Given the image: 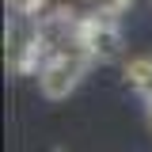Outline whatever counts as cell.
<instances>
[{
  "label": "cell",
  "mask_w": 152,
  "mask_h": 152,
  "mask_svg": "<svg viewBox=\"0 0 152 152\" xmlns=\"http://www.w3.org/2000/svg\"><path fill=\"white\" fill-rule=\"evenodd\" d=\"M126 84L145 103H152V53H137L126 61Z\"/></svg>",
  "instance_id": "obj_3"
},
{
  "label": "cell",
  "mask_w": 152,
  "mask_h": 152,
  "mask_svg": "<svg viewBox=\"0 0 152 152\" xmlns=\"http://www.w3.org/2000/svg\"><path fill=\"white\" fill-rule=\"evenodd\" d=\"M80 46L91 53V61H118L122 57V31H118V19L114 15H99L88 12L80 19Z\"/></svg>",
  "instance_id": "obj_2"
},
{
  "label": "cell",
  "mask_w": 152,
  "mask_h": 152,
  "mask_svg": "<svg viewBox=\"0 0 152 152\" xmlns=\"http://www.w3.org/2000/svg\"><path fill=\"white\" fill-rule=\"evenodd\" d=\"M91 65H95L91 53L76 42V46H69V50L53 53L46 65H42V72H38V88H42V95H46V99H69Z\"/></svg>",
  "instance_id": "obj_1"
},
{
  "label": "cell",
  "mask_w": 152,
  "mask_h": 152,
  "mask_svg": "<svg viewBox=\"0 0 152 152\" xmlns=\"http://www.w3.org/2000/svg\"><path fill=\"white\" fill-rule=\"evenodd\" d=\"M145 107H148V126H152V103H145Z\"/></svg>",
  "instance_id": "obj_5"
},
{
  "label": "cell",
  "mask_w": 152,
  "mask_h": 152,
  "mask_svg": "<svg viewBox=\"0 0 152 152\" xmlns=\"http://www.w3.org/2000/svg\"><path fill=\"white\" fill-rule=\"evenodd\" d=\"M133 0H88V12H99V15H122L126 8H129Z\"/></svg>",
  "instance_id": "obj_4"
}]
</instances>
